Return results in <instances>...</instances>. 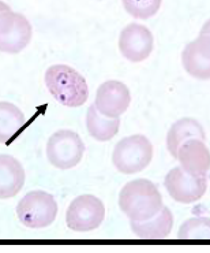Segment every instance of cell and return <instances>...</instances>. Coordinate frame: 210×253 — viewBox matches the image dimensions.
<instances>
[{"label": "cell", "mask_w": 210, "mask_h": 253, "mask_svg": "<svg viewBox=\"0 0 210 253\" xmlns=\"http://www.w3.org/2000/svg\"><path fill=\"white\" fill-rule=\"evenodd\" d=\"M119 207L134 222H145L154 218L163 210V197L158 188L149 179H134L126 183L119 193Z\"/></svg>", "instance_id": "1"}, {"label": "cell", "mask_w": 210, "mask_h": 253, "mask_svg": "<svg viewBox=\"0 0 210 253\" xmlns=\"http://www.w3.org/2000/svg\"><path fill=\"white\" fill-rule=\"evenodd\" d=\"M45 85L53 99L62 106H83L89 99V86L85 77L67 65H53L45 71Z\"/></svg>", "instance_id": "2"}, {"label": "cell", "mask_w": 210, "mask_h": 253, "mask_svg": "<svg viewBox=\"0 0 210 253\" xmlns=\"http://www.w3.org/2000/svg\"><path fill=\"white\" fill-rule=\"evenodd\" d=\"M153 159V145L142 134L124 137L117 142L112 153V163L119 172L133 175L143 171Z\"/></svg>", "instance_id": "3"}, {"label": "cell", "mask_w": 210, "mask_h": 253, "mask_svg": "<svg viewBox=\"0 0 210 253\" xmlns=\"http://www.w3.org/2000/svg\"><path fill=\"white\" fill-rule=\"evenodd\" d=\"M17 215L19 222L29 229H44L55 222L58 203L52 194L44 190H33L25 194L18 203Z\"/></svg>", "instance_id": "4"}, {"label": "cell", "mask_w": 210, "mask_h": 253, "mask_svg": "<svg viewBox=\"0 0 210 253\" xmlns=\"http://www.w3.org/2000/svg\"><path fill=\"white\" fill-rule=\"evenodd\" d=\"M85 153V144L78 133L72 130H59L53 133L47 142V158L49 163L60 169L69 170L79 165Z\"/></svg>", "instance_id": "5"}, {"label": "cell", "mask_w": 210, "mask_h": 253, "mask_svg": "<svg viewBox=\"0 0 210 253\" xmlns=\"http://www.w3.org/2000/svg\"><path fill=\"white\" fill-rule=\"evenodd\" d=\"M105 219V206L93 194H82L71 201L66 212V224L72 231L96 230Z\"/></svg>", "instance_id": "6"}, {"label": "cell", "mask_w": 210, "mask_h": 253, "mask_svg": "<svg viewBox=\"0 0 210 253\" xmlns=\"http://www.w3.org/2000/svg\"><path fill=\"white\" fill-rule=\"evenodd\" d=\"M32 25L28 18L18 12L0 14V52L19 53L32 40Z\"/></svg>", "instance_id": "7"}, {"label": "cell", "mask_w": 210, "mask_h": 253, "mask_svg": "<svg viewBox=\"0 0 210 253\" xmlns=\"http://www.w3.org/2000/svg\"><path fill=\"white\" fill-rule=\"evenodd\" d=\"M164 186L171 197L181 204H191L202 199L208 189L206 177H194L179 167H174L165 175Z\"/></svg>", "instance_id": "8"}, {"label": "cell", "mask_w": 210, "mask_h": 253, "mask_svg": "<svg viewBox=\"0 0 210 253\" xmlns=\"http://www.w3.org/2000/svg\"><path fill=\"white\" fill-rule=\"evenodd\" d=\"M154 37L145 25L129 24L119 36V51L130 62H143L153 52Z\"/></svg>", "instance_id": "9"}, {"label": "cell", "mask_w": 210, "mask_h": 253, "mask_svg": "<svg viewBox=\"0 0 210 253\" xmlns=\"http://www.w3.org/2000/svg\"><path fill=\"white\" fill-rule=\"evenodd\" d=\"M131 103V94L126 84L109 80L99 86L94 106L103 115L109 118H120Z\"/></svg>", "instance_id": "10"}, {"label": "cell", "mask_w": 210, "mask_h": 253, "mask_svg": "<svg viewBox=\"0 0 210 253\" xmlns=\"http://www.w3.org/2000/svg\"><path fill=\"white\" fill-rule=\"evenodd\" d=\"M181 65L194 78L210 80V36L199 35L187 44L181 53Z\"/></svg>", "instance_id": "11"}, {"label": "cell", "mask_w": 210, "mask_h": 253, "mask_svg": "<svg viewBox=\"0 0 210 253\" xmlns=\"http://www.w3.org/2000/svg\"><path fill=\"white\" fill-rule=\"evenodd\" d=\"M177 160L183 170L194 177H206L210 170V151L204 140L186 141L177 152Z\"/></svg>", "instance_id": "12"}, {"label": "cell", "mask_w": 210, "mask_h": 253, "mask_svg": "<svg viewBox=\"0 0 210 253\" xmlns=\"http://www.w3.org/2000/svg\"><path fill=\"white\" fill-rule=\"evenodd\" d=\"M25 169L11 155H0V199L15 197L25 185Z\"/></svg>", "instance_id": "13"}, {"label": "cell", "mask_w": 210, "mask_h": 253, "mask_svg": "<svg viewBox=\"0 0 210 253\" xmlns=\"http://www.w3.org/2000/svg\"><path fill=\"white\" fill-rule=\"evenodd\" d=\"M194 138H199V140H206V134H205V129L202 125L199 124L197 119L194 118H180L176 122L172 124V126L167 133V149L168 152L177 159V152L179 148L188 140H194Z\"/></svg>", "instance_id": "14"}, {"label": "cell", "mask_w": 210, "mask_h": 253, "mask_svg": "<svg viewBox=\"0 0 210 253\" xmlns=\"http://www.w3.org/2000/svg\"><path fill=\"white\" fill-rule=\"evenodd\" d=\"M174 226V215L168 207H163L154 218L145 222L130 220V227L135 236L142 240H164L171 234Z\"/></svg>", "instance_id": "15"}, {"label": "cell", "mask_w": 210, "mask_h": 253, "mask_svg": "<svg viewBox=\"0 0 210 253\" xmlns=\"http://www.w3.org/2000/svg\"><path fill=\"white\" fill-rule=\"evenodd\" d=\"M119 127H120V118L105 117L96 108L94 104L88 108L86 129L90 137H93L96 141H109L119 133Z\"/></svg>", "instance_id": "16"}, {"label": "cell", "mask_w": 210, "mask_h": 253, "mask_svg": "<svg viewBox=\"0 0 210 253\" xmlns=\"http://www.w3.org/2000/svg\"><path fill=\"white\" fill-rule=\"evenodd\" d=\"M25 114L15 104L0 101V142L11 144L12 138L24 127Z\"/></svg>", "instance_id": "17"}, {"label": "cell", "mask_w": 210, "mask_h": 253, "mask_svg": "<svg viewBox=\"0 0 210 253\" xmlns=\"http://www.w3.org/2000/svg\"><path fill=\"white\" fill-rule=\"evenodd\" d=\"M177 238L210 240V218H190L181 224Z\"/></svg>", "instance_id": "18"}, {"label": "cell", "mask_w": 210, "mask_h": 253, "mask_svg": "<svg viewBox=\"0 0 210 253\" xmlns=\"http://www.w3.org/2000/svg\"><path fill=\"white\" fill-rule=\"evenodd\" d=\"M163 0H122L127 14L137 19H149L154 17L161 8Z\"/></svg>", "instance_id": "19"}, {"label": "cell", "mask_w": 210, "mask_h": 253, "mask_svg": "<svg viewBox=\"0 0 210 253\" xmlns=\"http://www.w3.org/2000/svg\"><path fill=\"white\" fill-rule=\"evenodd\" d=\"M201 35H206L210 36V19H208L205 25L202 26V29H201Z\"/></svg>", "instance_id": "20"}, {"label": "cell", "mask_w": 210, "mask_h": 253, "mask_svg": "<svg viewBox=\"0 0 210 253\" xmlns=\"http://www.w3.org/2000/svg\"><path fill=\"white\" fill-rule=\"evenodd\" d=\"M7 11H11L10 6L6 4L4 1H1V0H0V14H3V12H7Z\"/></svg>", "instance_id": "21"}]
</instances>
